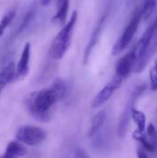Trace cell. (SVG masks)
<instances>
[{"instance_id": "obj_18", "label": "cell", "mask_w": 157, "mask_h": 158, "mask_svg": "<svg viewBox=\"0 0 157 158\" xmlns=\"http://www.w3.org/2000/svg\"><path fill=\"white\" fill-rule=\"evenodd\" d=\"M15 16H16V12L14 10H11L2 18V19L0 20V38L3 35L4 31H6V29L8 27V25L12 22Z\"/></svg>"}, {"instance_id": "obj_10", "label": "cell", "mask_w": 157, "mask_h": 158, "mask_svg": "<svg viewBox=\"0 0 157 158\" xmlns=\"http://www.w3.org/2000/svg\"><path fill=\"white\" fill-rule=\"evenodd\" d=\"M157 28V23L155 22L152 26H150L146 31L145 32L143 33V35L142 36V38L140 39V41L138 42V44H136V46L133 48L134 49V52H135V56H136V59L139 58L141 56V55L144 52V50L147 48L154 33H155V31L156 30Z\"/></svg>"}, {"instance_id": "obj_14", "label": "cell", "mask_w": 157, "mask_h": 158, "mask_svg": "<svg viewBox=\"0 0 157 158\" xmlns=\"http://www.w3.org/2000/svg\"><path fill=\"white\" fill-rule=\"evenodd\" d=\"M105 18V16L103 17V18L101 19V20L99 21V23H98L97 27L95 28V30H94V31H93V35H92V38H91V40H90V42H89V44H88V45H87V47H86V49H85L84 57H83V63H84V64L87 63V61H88V59H89V57H90V56H91V53H92L93 47L95 46V44H96V43H97V41H98V37H99L101 29H102L103 24H104Z\"/></svg>"}, {"instance_id": "obj_19", "label": "cell", "mask_w": 157, "mask_h": 158, "mask_svg": "<svg viewBox=\"0 0 157 158\" xmlns=\"http://www.w3.org/2000/svg\"><path fill=\"white\" fill-rule=\"evenodd\" d=\"M155 7V0H145L144 6L141 10L142 18L143 19H148L152 15V13L154 12Z\"/></svg>"}, {"instance_id": "obj_26", "label": "cell", "mask_w": 157, "mask_h": 158, "mask_svg": "<svg viewBox=\"0 0 157 158\" xmlns=\"http://www.w3.org/2000/svg\"><path fill=\"white\" fill-rule=\"evenodd\" d=\"M155 1H156V0H155Z\"/></svg>"}, {"instance_id": "obj_22", "label": "cell", "mask_w": 157, "mask_h": 158, "mask_svg": "<svg viewBox=\"0 0 157 158\" xmlns=\"http://www.w3.org/2000/svg\"><path fill=\"white\" fill-rule=\"evenodd\" d=\"M147 134H148V136L149 137H151V138H153V139H155V137H156L157 133H156V130H155V126H154V124H149L148 125V127H147Z\"/></svg>"}, {"instance_id": "obj_16", "label": "cell", "mask_w": 157, "mask_h": 158, "mask_svg": "<svg viewBox=\"0 0 157 158\" xmlns=\"http://www.w3.org/2000/svg\"><path fill=\"white\" fill-rule=\"evenodd\" d=\"M131 118L135 122V124L138 127V130L140 131H144L145 130V123H146V117L145 114L138 109H135L134 107L131 110Z\"/></svg>"}, {"instance_id": "obj_23", "label": "cell", "mask_w": 157, "mask_h": 158, "mask_svg": "<svg viewBox=\"0 0 157 158\" xmlns=\"http://www.w3.org/2000/svg\"><path fill=\"white\" fill-rule=\"evenodd\" d=\"M138 157H141V158H146L147 157V155L145 154V153H143L142 150H139L138 151Z\"/></svg>"}, {"instance_id": "obj_5", "label": "cell", "mask_w": 157, "mask_h": 158, "mask_svg": "<svg viewBox=\"0 0 157 158\" xmlns=\"http://www.w3.org/2000/svg\"><path fill=\"white\" fill-rule=\"evenodd\" d=\"M123 80H124L123 78H121L118 75H115L113 77V79L93 98V100L92 102V106L93 108H96V107L103 106L105 103H106L110 99V97L113 95L115 91L120 87Z\"/></svg>"}, {"instance_id": "obj_25", "label": "cell", "mask_w": 157, "mask_h": 158, "mask_svg": "<svg viewBox=\"0 0 157 158\" xmlns=\"http://www.w3.org/2000/svg\"><path fill=\"white\" fill-rule=\"evenodd\" d=\"M155 22H156V23H157V20H156V21H155Z\"/></svg>"}, {"instance_id": "obj_7", "label": "cell", "mask_w": 157, "mask_h": 158, "mask_svg": "<svg viewBox=\"0 0 157 158\" xmlns=\"http://www.w3.org/2000/svg\"><path fill=\"white\" fill-rule=\"evenodd\" d=\"M143 91V87H139L134 91V93H133L131 98L130 99L124 112L122 113L120 122H119V127H118V134L121 137H123L127 132V130H128V127H129V124H130V118H131V110L133 108L134 101L140 96V94H142Z\"/></svg>"}, {"instance_id": "obj_3", "label": "cell", "mask_w": 157, "mask_h": 158, "mask_svg": "<svg viewBox=\"0 0 157 158\" xmlns=\"http://www.w3.org/2000/svg\"><path fill=\"white\" fill-rule=\"evenodd\" d=\"M16 139L29 146H36L46 139V132L40 127L33 125H23L19 128Z\"/></svg>"}, {"instance_id": "obj_17", "label": "cell", "mask_w": 157, "mask_h": 158, "mask_svg": "<svg viewBox=\"0 0 157 158\" xmlns=\"http://www.w3.org/2000/svg\"><path fill=\"white\" fill-rule=\"evenodd\" d=\"M133 138H134L136 141L140 142V143L143 145V147L145 148V150H147V151H149V152H154V151H155V146L153 145V143H151L147 140V138L145 137V135L143 134V131H140L139 130H137L136 131H134V133H133Z\"/></svg>"}, {"instance_id": "obj_15", "label": "cell", "mask_w": 157, "mask_h": 158, "mask_svg": "<svg viewBox=\"0 0 157 158\" xmlns=\"http://www.w3.org/2000/svg\"><path fill=\"white\" fill-rule=\"evenodd\" d=\"M105 118H106V111L105 110L99 111L93 117V118L92 120L91 128H90L89 132H88V136L89 137L94 136L99 131V130L103 127V125H104V123L105 121Z\"/></svg>"}, {"instance_id": "obj_8", "label": "cell", "mask_w": 157, "mask_h": 158, "mask_svg": "<svg viewBox=\"0 0 157 158\" xmlns=\"http://www.w3.org/2000/svg\"><path fill=\"white\" fill-rule=\"evenodd\" d=\"M136 62V56L134 49L130 51L127 55L121 57L116 65V75L125 79L134 68Z\"/></svg>"}, {"instance_id": "obj_11", "label": "cell", "mask_w": 157, "mask_h": 158, "mask_svg": "<svg viewBox=\"0 0 157 158\" xmlns=\"http://www.w3.org/2000/svg\"><path fill=\"white\" fill-rule=\"evenodd\" d=\"M16 79V67L13 62L7 64L0 71V94L4 88Z\"/></svg>"}, {"instance_id": "obj_1", "label": "cell", "mask_w": 157, "mask_h": 158, "mask_svg": "<svg viewBox=\"0 0 157 158\" xmlns=\"http://www.w3.org/2000/svg\"><path fill=\"white\" fill-rule=\"evenodd\" d=\"M68 94L67 82L57 78L49 87L30 94L25 99V107L37 120L45 122L51 118V108Z\"/></svg>"}, {"instance_id": "obj_6", "label": "cell", "mask_w": 157, "mask_h": 158, "mask_svg": "<svg viewBox=\"0 0 157 158\" xmlns=\"http://www.w3.org/2000/svg\"><path fill=\"white\" fill-rule=\"evenodd\" d=\"M157 50V28L155 31V33L147 46V48L144 50V52L141 55V56L139 58L136 59L135 65H134V69L135 71L138 72H142L144 68L147 66V64L149 63V61L151 60V58L153 57V56L155 55V53Z\"/></svg>"}, {"instance_id": "obj_2", "label": "cell", "mask_w": 157, "mask_h": 158, "mask_svg": "<svg viewBox=\"0 0 157 158\" xmlns=\"http://www.w3.org/2000/svg\"><path fill=\"white\" fill-rule=\"evenodd\" d=\"M77 19L78 12L75 10L73 11L69 20L64 24L63 28L58 31V33L53 40L49 49V54L53 59L60 60L68 50L71 43L72 31L76 25Z\"/></svg>"}, {"instance_id": "obj_20", "label": "cell", "mask_w": 157, "mask_h": 158, "mask_svg": "<svg viewBox=\"0 0 157 158\" xmlns=\"http://www.w3.org/2000/svg\"><path fill=\"white\" fill-rule=\"evenodd\" d=\"M35 13H36V8H34V7H32V8H31V9L29 10V12L26 14L25 18H24L23 20H22V23L20 24V27H19V32L24 31V30L26 29V27H28V26L31 24V20L33 19V18H34V16H35Z\"/></svg>"}, {"instance_id": "obj_9", "label": "cell", "mask_w": 157, "mask_h": 158, "mask_svg": "<svg viewBox=\"0 0 157 158\" xmlns=\"http://www.w3.org/2000/svg\"><path fill=\"white\" fill-rule=\"evenodd\" d=\"M30 58H31V44L26 43L22 49L20 58L16 67V78L23 79L28 75L30 70V67H29Z\"/></svg>"}, {"instance_id": "obj_21", "label": "cell", "mask_w": 157, "mask_h": 158, "mask_svg": "<svg viewBox=\"0 0 157 158\" xmlns=\"http://www.w3.org/2000/svg\"><path fill=\"white\" fill-rule=\"evenodd\" d=\"M150 83L153 91H157V60L150 70Z\"/></svg>"}, {"instance_id": "obj_24", "label": "cell", "mask_w": 157, "mask_h": 158, "mask_svg": "<svg viewBox=\"0 0 157 158\" xmlns=\"http://www.w3.org/2000/svg\"><path fill=\"white\" fill-rule=\"evenodd\" d=\"M51 2H52V0H42L41 4H42V6H48Z\"/></svg>"}, {"instance_id": "obj_13", "label": "cell", "mask_w": 157, "mask_h": 158, "mask_svg": "<svg viewBox=\"0 0 157 158\" xmlns=\"http://www.w3.org/2000/svg\"><path fill=\"white\" fill-rule=\"evenodd\" d=\"M56 13L53 17V21L64 25L68 18L69 0H56Z\"/></svg>"}, {"instance_id": "obj_4", "label": "cell", "mask_w": 157, "mask_h": 158, "mask_svg": "<svg viewBox=\"0 0 157 158\" xmlns=\"http://www.w3.org/2000/svg\"><path fill=\"white\" fill-rule=\"evenodd\" d=\"M141 19H142V12H141V10H139L132 17L130 22L125 29L123 34L121 35V37L118 39V41L114 45L113 50H112L113 56L119 55L124 49H126V47H128V45L130 44V43L131 42V40L133 39V37L137 31Z\"/></svg>"}, {"instance_id": "obj_12", "label": "cell", "mask_w": 157, "mask_h": 158, "mask_svg": "<svg viewBox=\"0 0 157 158\" xmlns=\"http://www.w3.org/2000/svg\"><path fill=\"white\" fill-rule=\"evenodd\" d=\"M27 150L25 146L17 140V141H11L7 143L3 156L5 158L19 157L25 156Z\"/></svg>"}]
</instances>
